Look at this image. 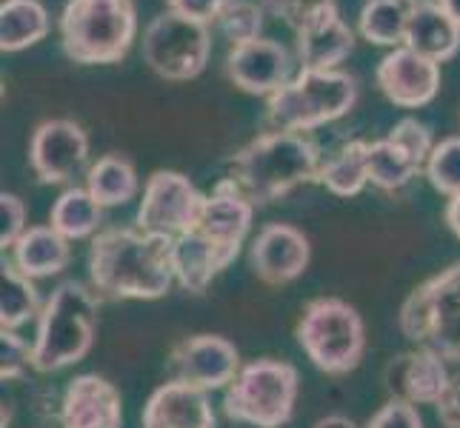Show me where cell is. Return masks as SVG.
<instances>
[{"mask_svg": "<svg viewBox=\"0 0 460 428\" xmlns=\"http://www.w3.org/2000/svg\"><path fill=\"white\" fill-rule=\"evenodd\" d=\"M26 203L21 195L4 192L0 195V249L12 251V246L26 234Z\"/></svg>", "mask_w": 460, "mask_h": 428, "instance_id": "cell-36", "label": "cell"}, {"mask_svg": "<svg viewBox=\"0 0 460 428\" xmlns=\"http://www.w3.org/2000/svg\"><path fill=\"white\" fill-rule=\"evenodd\" d=\"M389 140L401 143V146L415 157V161L420 166H426V161H429V154L435 149V135H432V126H426L423 120L418 118H401L398 123L392 126Z\"/></svg>", "mask_w": 460, "mask_h": 428, "instance_id": "cell-33", "label": "cell"}, {"mask_svg": "<svg viewBox=\"0 0 460 428\" xmlns=\"http://www.w3.org/2000/svg\"><path fill=\"white\" fill-rule=\"evenodd\" d=\"M60 49L81 66H112L137 38L135 0H66L58 18Z\"/></svg>", "mask_w": 460, "mask_h": 428, "instance_id": "cell-4", "label": "cell"}, {"mask_svg": "<svg viewBox=\"0 0 460 428\" xmlns=\"http://www.w3.org/2000/svg\"><path fill=\"white\" fill-rule=\"evenodd\" d=\"M415 0H367L358 12V35L375 46L398 49L406 43Z\"/></svg>", "mask_w": 460, "mask_h": 428, "instance_id": "cell-27", "label": "cell"}, {"mask_svg": "<svg viewBox=\"0 0 460 428\" xmlns=\"http://www.w3.org/2000/svg\"><path fill=\"white\" fill-rule=\"evenodd\" d=\"M355 52V31L335 12L312 21L295 31V57L300 69H341V63Z\"/></svg>", "mask_w": 460, "mask_h": 428, "instance_id": "cell-20", "label": "cell"}, {"mask_svg": "<svg viewBox=\"0 0 460 428\" xmlns=\"http://www.w3.org/2000/svg\"><path fill=\"white\" fill-rule=\"evenodd\" d=\"M86 188L103 209H115V205H126L140 195V178L129 157L109 152L89 166Z\"/></svg>", "mask_w": 460, "mask_h": 428, "instance_id": "cell-25", "label": "cell"}, {"mask_svg": "<svg viewBox=\"0 0 460 428\" xmlns=\"http://www.w3.org/2000/svg\"><path fill=\"white\" fill-rule=\"evenodd\" d=\"M40 309L43 303L35 280L21 275L12 260L0 266V328L18 331L29 320H38Z\"/></svg>", "mask_w": 460, "mask_h": 428, "instance_id": "cell-30", "label": "cell"}, {"mask_svg": "<svg viewBox=\"0 0 460 428\" xmlns=\"http://www.w3.org/2000/svg\"><path fill=\"white\" fill-rule=\"evenodd\" d=\"M49 9L40 0H4L0 6V49L6 55L38 46L49 35Z\"/></svg>", "mask_w": 460, "mask_h": 428, "instance_id": "cell-26", "label": "cell"}, {"mask_svg": "<svg viewBox=\"0 0 460 428\" xmlns=\"http://www.w3.org/2000/svg\"><path fill=\"white\" fill-rule=\"evenodd\" d=\"M443 223H447L449 231L460 240V195L447 200V209H443Z\"/></svg>", "mask_w": 460, "mask_h": 428, "instance_id": "cell-40", "label": "cell"}, {"mask_svg": "<svg viewBox=\"0 0 460 428\" xmlns=\"http://www.w3.org/2000/svg\"><path fill=\"white\" fill-rule=\"evenodd\" d=\"M92 143L86 129L72 118H49L29 137V169L43 186H75L89 171Z\"/></svg>", "mask_w": 460, "mask_h": 428, "instance_id": "cell-11", "label": "cell"}, {"mask_svg": "<svg viewBox=\"0 0 460 428\" xmlns=\"http://www.w3.org/2000/svg\"><path fill=\"white\" fill-rule=\"evenodd\" d=\"M321 166V146L309 135L272 129L232 154L229 178L255 205H269L300 186L317 183Z\"/></svg>", "mask_w": 460, "mask_h": 428, "instance_id": "cell-2", "label": "cell"}, {"mask_svg": "<svg viewBox=\"0 0 460 428\" xmlns=\"http://www.w3.org/2000/svg\"><path fill=\"white\" fill-rule=\"evenodd\" d=\"M49 226L60 231L69 243L92 240L103 231V205L92 197L86 186H66L49 209Z\"/></svg>", "mask_w": 460, "mask_h": 428, "instance_id": "cell-24", "label": "cell"}, {"mask_svg": "<svg viewBox=\"0 0 460 428\" xmlns=\"http://www.w3.org/2000/svg\"><path fill=\"white\" fill-rule=\"evenodd\" d=\"M295 55L272 38H255L246 43L229 46L226 52V77L255 98H269L280 86L292 81L295 69Z\"/></svg>", "mask_w": 460, "mask_h": 428, "instance_id": "cell-14", "label": "cell"}, {"mask_svg": "<svg viewBox=\"0 0 460 428\" xmlns=\"http://www.w3.org/2000/svg\"><path fill=\"white\" fill-rule=\"evenodd\" d=\"M375 81L384 98L398 109H423L440 92V63L398 46L377 63Z\"/></svg>", "mask_w": 460, "mask_h": 428, "instance_id": "cell-15", "label": "cell"}, {"mask_svg": "<svg viewBox=\"0 0 460 428\" xmlns=\"http://www.w3.org/2000/svg\"><path fill=\"white\" fill-rule=\"evenodd\" d=\"M312 428H360L352 417H346V415H326L317 420Z\"/></svg>", "mask_w": 460, "mask_h": 428, "instance_id": "cell-41", "label": "cell"}, {"mask_svg": "<svg viewBox=\"0 0 460 428\" xmlns=\"http://www.w3.org/2000/svg\"><path fill=\"white\" fill-rule=\"evenodd\" d=\"M140 428H217V415L209 391L166 380L144 403Z\"/></svg>", "mask_w": 460, "mask_h": 428, "instance_id": "cell-19", "label": "cell"}, {"mask_svg": "<svg viewBox=\"0 0 460 428\" xmlns=\"http://www.w3.org/2000/svg\"><path fill=\"white\" fill-rule=\"evenodd\" d=\"M438 4L449 12V18L460 26V0H438Z\"/></svg>", "mask_w": 460, "mask_h": 428, "instance_id": "cell-42", "label": "cell"}, {"mask_svg": "<svg viewBox=\"0 0 460 428\" xmlns=\"http://www.w3.org/2000/svg\"><path fill=\"white\" fill-rule=\"evenodd\" d=\"M266 9L297 31L312 21L323 18V14L335 12L338 6L335 0H266Z\"/></svg>", "mask_w": 460, "mask_h": 428, "instance_id": "cell-35", "label": "cell"}, {"mask_svg": "<svg viewBox=\"0 0 460 428\" xmlns=\"http://www.w3.org/2000/svg\"><path fill=\"white\" fill-rule=\"evenodd\" d=\"M224 4H226V0H166V9L174 12V14H181V18L195 21V23L212 26Z\"/></svg>", "mask_w": 460, "mask_h": 428, "instance_id": "cell-38", "label": "cell"}, {"mask_svg": "<svg viewBox=\"0 0 460 428\" xmlns=\"http://www.w3.org/2000/svg\"><path fill=\"white\" fill-rule=\"evenodd\" d=\"M358 81L343 69H300L266 98V120L283 132H314L346 118L358 103Z\"/></svg>", "mask_w": 460, "mask_h": 428, "instance_id": "cell-5", "label": "cell"}, {"mask_svg": "<svg viewBox=\"0 0 460 428\" xmlns=\"http://www.w3.org/2000/svg\"><path fill=\"white\" fill-rule=\"evenodd\" d=\"M101 294L81 280H63L43 300L31 340V371L55 374L89 357L101 326Z\"/></svg>", "mask_w": 460, "mask_h": 428, "instance_id": "cell-3", "label": "cell"}, {"mask_svg": "<svg viewBox=\"0 0 460 428\" xmlns=\"http://www.w3.org/2000/svg\"><path fill=\"white\" fill-rule=\"evenodd\" d=\"M263 6L255 4V0H226L220 6L217 18H215V31L220 38H226L229 46L237 43H246V40H255L263 38Z\"/></svg>", "mask_w": 460, "mask_h": 428, "instance_id": "cell-31", "label": "cell"}, {"mask_svg": "<svg viewBox=\"0 0 460 428\" xmlns=\"http://www.w3.org/2000/svg\"><path fill=\"white\" fill-rule=\"evenodd\" d=\"M367 146H369V140L343 143L338 152H332L323 161L321 174H317V183L335 197H358L363 188L369 186Z\"/></svg>", "mask_w": 460, "mask_h": 428, "instance_id": "cell-28", "label": "cell"}, {"mask_svg": "<svg viewBox=\"0 0 460 428\" xmlns=\"http://www.w3.org/2000/svg\"><path fill=\"white\" fill-rule=\"evenodd\" d=\"M438 420L443 428H460V371L452 374L449 389L443 391V397L438 400Z\"/></svg>", "mask_w": 460, "mask_h": 428, "instance_id": "cell-39", "label": "cell"}, {"mask_svg": "<svg viewBox=\"0 0 460 428\" xmlns=\"http://www.w3.org/2000/svg\"><path fill=\"white\" fill-rule=\"evenodd\" d=\"M31 369V343H26L18 331L0 328V377L4 383H21Z\"/></svg>", "mask_w": 460, "mask_h": 428, "instance_id": "cell-34", "label": "cell"}, {"mask_svg": "<svg viewBox=\"0 0 460 428\" xmlns=\"http://www.w3.org/2000/svg\"><path fill=\"white\" fill-rule=\"evenodd\" d=\"M367 166H369V183L380 192H401L403 186L423 171V166L411 157L401 143L389 137L369 140L367 146Z\"/></svg>", "mask_w": 460, "mask_h": 428, "instance_id": "cell-29", "label": "cell"}, {"mask_svg": "<svg viewBox=\"0 0 460 428\" xmlns=\"http://www.w3.org/2000/svg\"><path fill=\"white\" fill-rule=\"evenodd\" d=\"M241 369V352L224 335H189L174 343L166 354L169 380H181L209 394L226 391Z\"/></svg>", "mask_w": 460, "mask_h": 428, "instance_id": "cell-12", "label": "cell"}, {"mask_svg": "<svg viewBox=\"0 0 460 428\" xmlns=\"http://www.w3.org/2000/svg\"><path fill=\"white\" fill-rule=\"evenodd\" d=\"M401 335L447 362H460V260L415 285L398 311Z\"/></svg>", "mask_w": 460, "mask_h": 428, "instance_id": "cell-8", "label": "cell"}, {"mask_svg": "<svg viewBox=\"0 0 460 428\" xmlns=\"http://www.w3.org/2000/svg\"><path fill=\"white\" fill-rule=\"evenodd\" d=\"M144 63L164 81H192L203 74L212 57V26L161 12L149 21L140 40Z\"/></svg>", "mask_w": 460, "mask_h": 428, "instance_id": "cell-9", "label": "cell"}, {"mask_svg": "<svg viewBox=\"0 0 460 428\" xmlns=\"http://www.w3.org/2000/svg\"><path fill=\"white\" fill-rule=\"evenodd\" d=\"M172 266L183 292L203 294L232 263L200 229H189L181 237H172Z\"/></svg>", "mask_w": 460, "mask_h": 428, "instance_id": "cell-21", "label": "cell"}, {"mask_svg": "<svg viewBox=\"0 0 460 428\" xmlns=\"http://www.w3.org/2000/svg\"><path fill=\"white\" fill-rule=\"evenodd\" d=\"M447 360L429 348H411L394 354L384 369V389L389 400H403L411 406H438L449 389Z\"/></svg>", "mask_w": 460, "mask_h": 428, "instance_id": "cell-18", "label": "cell"}, {"mask_svg": "<svg viewBox=\"0 0 460 428\" xmlns=\"http://www.w3.org/2000/svg\"><path fill=\"white\" fill-rule=\"evenodd\" d=\"M295 340L317 371L346 377L367 354V323L346 300L314 297L297 317Z\"/></svg>", "mask_w": 460, "mask_h": 428, "instance_id": "cell-6", "label": "cell"}, {"mask_svg": "<svg viewBox=\"0 0 460 428\" xmlns=\"http://www.w3.org/2000/svg\"><path fill=\"white\" fill-rule=\"evenodd\" d=\"M309 260V237L292 223H266L249 243V268L266 285L295 283L306 275Z\"/></svg>", "mask_w": 460, "mask_h": 428, "instance_id": "cell-13", "label": "cell"}, {"mask_svg": "<svg viewBox=\"0 0 460 428\" xmlns=\"http://www.w3.org/2000/svg\"><path fill=\"white\" fill-rule=\"evenodd\" d=\"M9 255H12V266L21 275L38 283L66 272L72 263V243L49 223L29 226L21 240L12 246Z\"/></svg>", "mask_w": 460, "mask_h": 428, "instance_id": "cell-23", "label": "cell"}, {"mask_svg": "<svg viewBox=\"0 0 460 428\" xmlns=\"http://www.w3.org/2000/svg\"><path fill=\"white\" fill-rule=\"evenodd\" d=\"M252 220H255V203L241 192V186L232 178H226L212 188V195H206L195 229H200L224 251L226 260L234 263L252 231Z\"/></svg>", "mask_w": 460, "mask_h": 428, "instance_id": "cell-17", "label": "cell"}, {"mask_svg": "<svg viewBox=\"0 0 460 428\" xmlns=\"http://www.w3.org/2000/svg\"><path fill=\"white\" fill-rule=\"evenodd\" d=\"M206 195L183 171L157 169L146 178L135 226L157 237H181L195 229Z\"/></svg>", "mask_w": 460, "mask_h": 428, "instance_id": "cell-10", "label": "cell"}, {"mask_svg": "<svg viewBox=\"0 0 460 428\" xmlns=\"http://www.w3.org/2000/svg\"><path fill=\"white\" fill-rule=\"evenodd\" d=\"M367 428H426L418 406L403 400H386L369 417Z\"/></svg>", "mask_w": 460, "mask_h": 428, "instance_id": "cell-37", "label": "cell"}, {"mask_svg": "<svg viewBox=\"0 0 460 428\" xmlns=\"http://www.w3.org/2000/svg\"><path fill=\"white\" fill-rule=\"evenodd\" d=\"M403 46L435 63H447L460 52V26L438 0H415Z\"/></svg>", "mask_w": 460, "mask_h": 428, "instance_id": "cell-22", "label": "cell"}, {"mask_svg": "<svg viewBox=\"0 0 460 428\" xmlns=\"http://www.w3.org/2000/svg\"><path fill=\"white\" fill-rule=\"evenodd\" d=\"M300 397V371L289 360L258 357L243 362V369L224 391L226 420L252 428H283L295 417Z\"/></svg>", "mask_w": 460, "mask_h": 428, "instance_id": "cell-7", "label": "cell"}, {"mask_svg": "<svg viewBox=\"0 0 460 428\" xmlns=\"http://www.w3.org/2000/svg\"><path fill=\"white\" fill-rule=\"evenodd\" d=\"M89 285L103 300H161L174 280L172 237L137 226H106L89 246Z\"/></svg>", "mask_w": 460, "mask_h": 428, "instance_id": "cell-1", "label": "cell"}, {"mask_svg": "<svg viewBox=\"0 0 460 428\" xmlns=\"http://www.w3.org/2000/svg\"><path fill=\"white\" fill-rule=\"evenodd\" d=\"M423 174L438 195L455 197L460 195V135H449L435 143Z\"/></svg>", "mask_w": 460, "mask_h": 428, "instance_id": "cell-32", "label": "cell"}, {"mask_svg": "<svg viewBox=\"0 0 460 428\" xmlns=\"http://www.w3.org/2000/svg\"><path fill=\"white\" fill-rule=\"evenodd\" d=\"M60 428H123V394L103 374H77L60 394Z\"/></svg>", "mask_w": 460, "mask_h": 428, "instance_id": "cell-16", "label": "cell"}]
</instances>
